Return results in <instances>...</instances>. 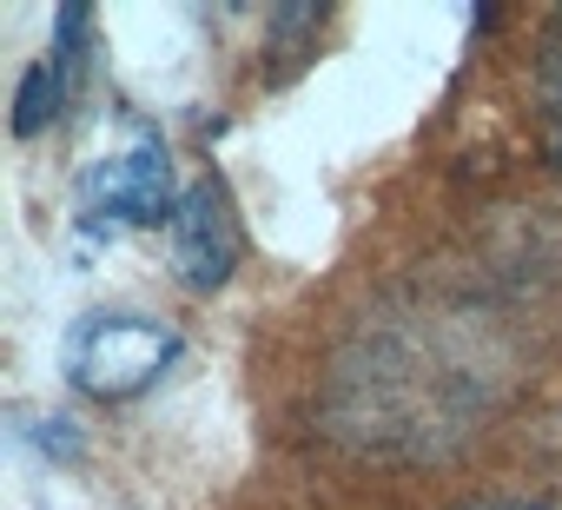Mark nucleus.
<instances>
[{
	"label": "nucleus",
	"mask_w": 562,
	"mask_h": 510,
	"mask_svg": "<svg viewBox=\"0 0 562 510\" xmlns=\"http://www.w3.org/2000/svg\"><path fill=\"white\" fill-rule=\"evenodd\" d=\"M536 107H542V140L562 173V14L542 27V60H536Z\"/></svg>",
	"instance_id": "39448f33"
},
{
	"label": "nucleus",
	"mask_w": 562,
	"mask_h": 510,
	"mask_svg": "<svg viewBox=\"0 0 562 510\" xmlns=\"http://www.w3.org/2000/svg\"><path fill=\"white\" fill-rule=\"evenodd\" d=\"M463 510H555V503H522V497H483V503H463Z\"/></svg>",
	"instance_id": "423d86ee"
},
{
	"label": "nucleus",
	"mask_w": 562,
	"mask_h": 510,
	"mask_svg": "<svg viewBox=\"0 0 562 510\" xmlns=\"http://www.w3.org/2000/svg\"><path fill=\"white\" fill-rule=\"evenodd\" d=\"M74 212L87 232H126V225H172L179 186H172V153L159 133H133L126 146L87 159L74 186Z\"/></svg>",
	"instance_id": "f03ea898"
},
{
	"label": "nucleus",
	"mask_w": 562,
	"mask_h": 510,
	"mask_svg": "<svg viewBox=\"0 0 562 510\" xmlns=\"http://www.w3.org/2000/svg\"><path fill=\"white\" fill-rule=\"evenodd\" d=\"M87 34H93V14H87V8H60L47 54L21 74V93H14V133H21V140L47 133V126L67 113V93H74L80 60H87Z\"/></svg>",
	"instance_id": "20e7f679"
},
{
	"label": "nucleus",
	"mask_w": 562,
	"mask_h": 510,
	"mask_svg": "<svg viewBox=\"0 0 562 510\" xmlns=\"http://www.w3.org/2000/svg\"><path fill=\"white\" fill-rule=\"evenodd\" d=\"M60 358H67V378H74L87 398L126 404V398L153 391V385L172 372L179 332H172L166 319H153V312H87V319L67 325Z\"/></svg>",
	"instance_id": "f257e3e1"
},
{
	"label": "nucleus",
	"mask_w": 562,
	"mask_h": 510,
	"mask_svg": "<svg viewBox=\"0 0 562 510\" xmlns=\"http://www.w3.org/2000/svg\"><path fill=\"white\" fill-rule=\"evenodd\" d=\"M166 245H172V273L186 292H218L238 259H245V232H238V212H232V192L218 179H192L179 192V212L166 225Z\"/></svg>",
	"instance_id": "7ed1b4c3"
}]
</instances>
